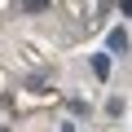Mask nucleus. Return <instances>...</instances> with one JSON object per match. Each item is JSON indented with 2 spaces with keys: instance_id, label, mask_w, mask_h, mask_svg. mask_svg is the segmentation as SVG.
<instances>
[{
  "instance_id": "f257e3e1",
  "label": "nucleus",
  "mask_w": 132,
  "mask_h": 132,
  "mask_svg": "<svg viewBox=\"0 0 132 132\" xmlns=\"http://www.w3.org/2000/svg\"><path fill=\"white\" fill-rule=\"evenodd\" d=\"M106 48H110V53H128V31H123V27H114V31L106 35Z\"/></svg>"
},
{
  "instance_id": "f03ea898",
  "label": "nucleus",
  "mask_w": 132,
  "mask_h": 132,
  "mask_svg": "<svg viewBox=\"0 0 132 132\" xmlns=\"http://www.w3.org/2000/svg\"><path fill=\"white\" fill-rule=\"evenodd\" d=\"M93 71H97V79L110 75V57H106V53H93Z\"/></svg>"
},
{
  "instance_id": "7ed1b4c3",
  "label": "nucleus",
  "mask_w": 132,
  "mask_h": 132,
  "mask_svg": "<svg viewBox=\"0 0 132 132\" xmlns=\"http://www.w3.org/2000/svg\"><path fill=\"white\" fill-rule=\"evenodd\" d=\"M22 9H27V13H44V9H48V0H22Z\"/></svg>"
},
{
  "instance_id": "20e7f679",
  "label": "nucleus",
  "mask_w": 132,
  "mask_h": 132,
  "mask_svg": "<svg viewBox=\"0 0 132 132\" xmlns=\"http://www.w3.org/2000/svg\"><path fill=\"white\" fill-rule=\"evenodd\" d=\"M119 5H123V13H128V18H132V0H119Z\"/></svg>"
}]
</instances>
